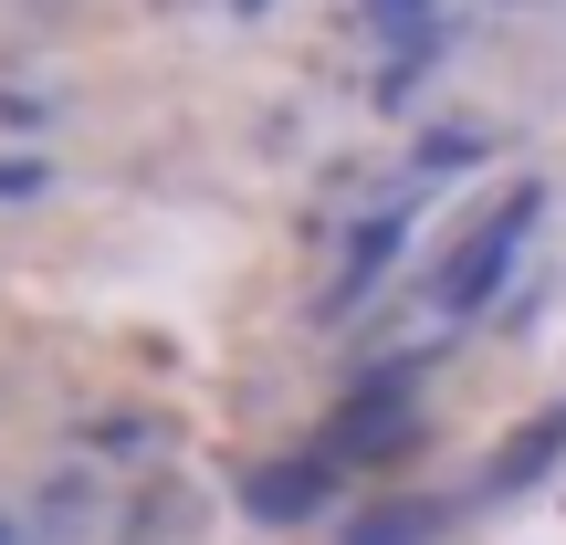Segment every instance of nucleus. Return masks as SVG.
Segmentation results:
<instances>
[{"label":"nucleus","instance_id":"nucleus-1","mask_svg":"<svg viewBox=\"0 0 566 545\" xmlns=\"http://www.w3.org/2000/svg\"><path fill=\"white\" fill-rule=\"evenodd\" d=\"M535 210H546V200H535V179H525V189H504V200H493L483 221H472L462 242H451V263L430 273V315H483V304L504 294L514 252L535 242Z\"/></svg>","mask_w":566,"mask_h":545},{"label":"nucleus","instance_id":"nucleus-3","mask_svg":"<svg viewBox=\"0 0 566 545\" xmlns=\"http://www.w3.org/2000/svg\"><path fill=\"white\" fill-rule=\"evenodd\" d=\"M566 441V409H546V420H535L525 430V441H504V462H493V493H504V483H535V472H546V451Z\"/></svg>","mask_w":566,"mask_h":545},{"label":"nucleus","instance_id":"nucleus-2","mask_svg":"<svg viewBox=\"0 0 566 545\" xmlns=\"http://www.w3.org/2000/svg\"><path fill=\"white\" fill-rule=\"evenodd\" d=\"M430 535H441V504H378L346 525V545H430Z\"/></svg>","mask_w":566,"mask_h":545},{"label":"nucleus","instance_id":"nucleus-5","mask_svg":"<svg viewBox=\"0 0 566 545\" xmlns=\"http://www.w3.org/2000/svg\"><path fill=\"white\" fill-rule=\"evenodd\" d=\"M378 11H388V21H399V32H409V21H420V0H378Z\"/></svg>","mask_w":566,"mask_h":545},{"label":"nucleus","instance_id":"nucleus-4","mask_svg":"<svg viewBox=\"0 0 566 545\" xmlns=\"http://www.w3.org/2000/svg\"><path fill=\"white\" fill-rule=\"evenodd\" d=\"M315 493H325V462L263 472V483H252V514H273V525H283V514H304V504H315Z\"/></svg>","mask_w":566,"mask_h":545}]
</instances>
